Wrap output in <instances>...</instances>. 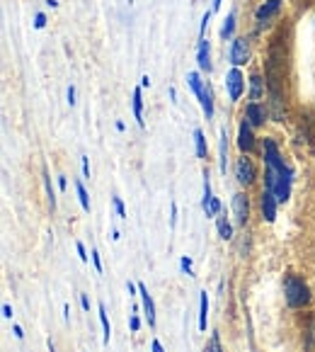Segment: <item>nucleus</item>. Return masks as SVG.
Listing matches in <instances>:
<instances>
[{"mask_svg":"<svg viewBox=\"0 0 315 352\" xmlns=\"http://www.w3.org/2000/svg\"><path fill=\"white\" fill-rule=\"evenodd\" d=\"M284 299L289 304V309L303 311L313 301V292H310L308 282L303 277L296 275V272H289V275H284Z\"/></svg>","mask_w":315,"mask_h":352,"instance_id":"1","label":"nucleus"},{"mask_svg":"<svg viewBox=\"0 0 315 352\" xmlns=\"http://www.w3.org/2000/svg\"><path fill=\"white\" fill-rule=\"evenodd\" d=\"M262 158H264V166L277 170L279 175H294V168L284 161V155H281L279 146L274 139H264L262 144Z\"/></svg>","mask_w":315,"mask_h":352,"instance_id":"2","label":"nucleus"},{"mask_svg":"<svg viewBox=\"0 0 315 352\" xmlns=\"http://www.w3.org/2000/svg\"><path fill=\"white\" fill-rule=\"evenodd\" d=\"M231 214L233 223L240 228H245L250 223V214H253V204H250L248 192H235L231 199Z\"/></svg>","mask_w":315,"mask_h":352,"instance_id":"3","label":"nucleus"},{"mask_svg":"<svg viewBox=\"0 0 315 352\" xmlns=\"http://www.w3.org/2000/svg\"><path fill=\"white\" fill-rule=\"evenodd\" d=\"M235 180H238V185L240 187H245V190H250V187L257 182V177H259V173H257V166H255V161L250 158V155H240L238 161H235Z\"/></svg>","mask_w":315,"mask_h":352,"instance_id":"4","label":"nucleus"},{"mask_svg":"<svg viewBox=\"0 0 315 352\" xmlns=\"http://www.w3.org/2000/svg\"><path fill=\"white\" fill-rule=\"evenodd\" d=\"M228 58L235 68H243L250 63L253 58V44H250L248 36H233L231 39V52H228Z\"/></svg>","mask_w":315,"mask_h":352,"instance_id":"5","label":"nucleus"},{"mask_svg":"<svg viewBox=\"0 0 315 352\" xmlns=\"http://www.w3.org/2000/svg\"><path fill=\"white\" fill-rule=\"evenodd\" d=\"M226 90H228V98H231V102H238L240 98H243L245 93V76L240 68L233 66L231 71L226 73Z\"/></svg>","mask_w":315,"mask_h":352,"instance_id":"6","label":"nucleus"},{"mask_svg":"<svg viewBox=\"0 0 315 352\" xmlns=\"http://www.w3.org/2000/svg\"><path fill=\"white\" fill-rule=\"evenodd\" d=\"M243 120L248 122V124L253 126V129H259V126H264V122L269 120L267 104H262V102H248V104H245Z\"/></svg>","mask_w":315,"mask_h":352,"instance_id":"7","label":"nucleus"},{"mask_svg":"<svg viewBox=\"0 0 315 352\" xmlns=\"http://www.w3.org/2000/svg\"><path fill=\"white\" fill-rule=\"evenodd\" d=\"M277 209H279V199L274 197V192L269 190L259 192V214H262V221L267 223L277 221Z\"/></svg>","mask_w":315,"mask_h":352,"instance_id":"8","label":"nucleus"},{"mask_svg":"<svg viewBox=\"0 0 315 352\" xmlns=\"http://www.w3.org/2000/svg\"><path fill=\"white\" fill-rule=\"evenodd\" d=\"M255 134H253V126L248 124V122H240V126H238V148H240V153H245V155H250L255 151Z\"/></svg>","mask_w":315,"mask_h":352,"instance_id":"9","label":"nucleus"},{"mask_svg":"<svg viewBox=\"0 0 315 352\" xmlns=\"http://www.w3.org/2000/svg\"><path fill=\"white\" fill-rule=\"evenodd\" d=\"M196 63H199V71L211 73V47H209V39L202 36L199 39V47H196Z\"/></svg>","mask_w":315,"mask_h":352,"instance_id":"10","label":"nucleus"},{"mask_svg":"<svg viewBox=\"0 0 315 352\" xmlns=\"http://www.w3.org/2000/svg\"><path fill=\"white\" fill-rule=\"evenodd\" d=\"M250 83V102H262L264 95H267V80H264L259 73H253V76L248 78Z\"/></svg>","mask_w":315,"mask_h":352,"instance_id":"11","label":"nucleus"},{"mask_svg":"<svg viewBox=\"0 0 315 352\" xmlns=\"http://www.w3.org/2000/svg\"><path fill=\"white\" fill-rule=\"evenodd\" d=\"M279 8H281V0H267V3H262V6L257 8V27L262 30L264 25H267L269 20H272L277 12H279Z\"/></svg>","mask_w":315,"mask_h":352,"instance_id":"12","label":"nucleus"},{"mask_svg":"<svg viewBox=\"0 0 315 352\" xmlns=\"http://www.w3.org/2000/svg\"><path fill=\"white\" fill-rule=\"evenodd\" d=\"M139 294H141V306H143V311H145V318H148V326L153 328L155 326V301H153V296L148 294L145 285H141V282H139Z\"/></svg>","mask_w":315,"mask_h":352,"instance_id":"13","label":"nucleus"},{"mask_svg":"<svg viewBox=\"0 0 315 352\" xmlns=\"http://www.w3.org/2000/svg\"><path fill=\"white\" fill-rule=\"evenodd\" d=\"M218 168H221V173L226 175V170H228V134H226V129L218 131Z\"/></svg>","mask_w":315,"mask_h":352,"instance_id":"14","label":"nucleus"},{"mask_svg":"<svg viewBox=\"0 0 315 352\" xmlns=\"http://www.w3.org/2000/svg\"><path fill=\"white\" fill-rule=\"evenodd\" d=\"M207 323H209V294L207 289L199 292V331L207 333Z\"/></svg>","mask_w":315,"mask_h":352,"instance_id":"15","label":"nucleus"},{"mask_svg":"<svg viewBox=\"0 0 315 352\" xmlns=\"http://www.w3.org/2000/svg\"><path fill=\"white\" fill-rule=\"evenodd\" d=\"M216 228H218V236H221L223 241H231L233 239V221L226 217V212H221L216 217Z\"/></svg>","mask_w":315,"mask_h":352,"instance_id":"16","label":"nucleus"},{"mask_svg":"<svg viewBox=\"0 0 315 352\" xmlns=\"http://www.w3.org/2000/svg\"><path fill=\"white\" fill-rule=\"evenodd\" d=\"M97 316H100V326H102V342H104V345H109V338H112V326H109L107 309H104V304L97 306Z\"/></svg>","mask_w":315,"mask_h":352,"instance_id":"17","label":"nucleus"},{"mask_svg":"<svg viewBox=\"0 0 315 352\" xmlns=\"http://www.w3.org/2000/svg\"><path fill=\"white\" fill-rule=\"evenodd\" d=\"M187 83H189L191 93H194L196 98H202L204 88H207V80H202V76H199V73H196V71L187 73Z\"/></svg>","mask_w":315,"mask_h":352,"instance_id":"18","label":"nucleus"},{"mask_svg":"<svg viewBox=\"0 0 315 352\" xmlns=\"http://www.w3.org/2000/svg\"><path fill=\"white\" fill-rule=\"evenodd\" d=\"M199 104H202L204 114H207V120H211L213 117V93H211V85L207 83V88H204L202 98H199Z\"/></svg>","mask_w":315,"mask_h":352,"instance_id":"19","label":"nucleus"},{"mask_svg":"<svg viewBox=\"0 0 315 352\" xmlns=\"http://www.w3.org/2000/svg\"><path fill=\"white\" fill-rule=\"evenodd\" d=\"M134 120L139 122V126H145V122H143V93H141V88H134Z\"/></svg>","mask_w":315,"mask_h":352,"instance_id":"20","label":"nucleus"},{"mask_svg":"<svg viewBox=\"0 0 315 352\" xmlns=\"http://www.w3.org/2000/svg\"><path fill=\"white\" fill-rule=\"evenodd\" d=\"M194 146H196V158H207L209 144H207V136H204L202 129H194Z\"/></svg>","mask_w":315,"mask_h":352,"instance_id":"21","label":"nucleus"},{"mask_svg":"<svg viewBox=\"0 0 315 352\" xmlns=\"http://www.w3.org/2000/svg\"><path fill=\"white\" fill-rule=\"evenodd\" d=\"M211 199H213V192H211V175H209V170L204 173V197H202V209L207 212L209 207H211Z\"/></svg>","mask_w":315,"mask_h":352,"instance_id":"22","label":"nucleus"},{"mask_svg":"<svg viewBox=\"0 0 315 352\" xmlns=\"http://www.w3.org/2000/svg\"><path fill=\"white\" fill-rule=\"evenodd\" d=\"M233 32H235V12H228L226 22H223V27H221L223 42H226V39H233Z\"/></svg>","mask_w":315,"mask_h":352,"instance_id":"23","label":"nucleus"},{"mask_svg":"<svg viewBox=\"0 0 315 352\" xmlns=\"http://www.w3.org/2000/svg\"><path fill=\"white\" fill-rule=\"evenodd\" d=\"M75 192H78V199H80V207H83L85 212H90V195H88V190H85L83 180H75Z\"/></svg>","mask_w":315,"mask_h":352,"instance_id":"24","label":"nucleus"},{"mask_svg":"<svg viewBox=\"0 0 315 352\" xmlns=\"http://www.w3.org/2000/svg\"><path fill=\"white\" fill-rule=\"evenodd\" d=\"M44 187H47V197H49V209L51 212H56V190H54V185H51V177L44 173Z\"/></svg>","mask_w":315,"mask_h":352,"instance_id":"25","label":"nucleus"},{"mask_svg":"<svg viewBox=\"0 0 315 352\" xmlns=\"http://www.w3.org/2000/svg\"><path fill=\"white\" fill-rule=\"evenodd\" d=\"M204 352H226V350H223V345H221V336H218V333H213V336L209 338Z\"/></svg>","mask_w":315,"mask_h":352,"instance_id":"26","label":"nucleus"},{"mask_svg":"<svg viewBox=\"0 0 315 352\" xmlns=\"http://www.w3.org/2000/svg\"><path fill=\"white\" fill-rule=\"evenodd\" d=\"M221 212H223V204H221V199H218V197H213V199H211V207H209L204 214H207V219H216Z\"/></svg>","mask_w":315,"mask_h":352,"instance_id":"27","label":"nucleus"},{"mask_svg":"<svg viewBox=\"0 0 315 352\" xmlns=\"http://www.w3.org/2000/svg\"><path fill=\"white\" fill-rule=\"evenodd\" d=\"M180 270H182V272H185V275H194V270H191V258H189V255H182V258H180Z\"/></svg>","mask_w":315,"mask_h":352,"instance_id":"28","label":"nucleus"},{"mask_svg":"<svg viewBox=\"0 0 315 352\" xmlns=\"http://www.w3.org/2000/svg\"><path fill=\"white\" fill-rule=\"evenodd\" d=\"M112 204H114V209H117V217H119V219H126V207H124V202H121V197H117V195H114V197H112Z\"/></svg>","mask_w":315,"mask_h":352,"instance_id":"29","label":"nucleus"},{"mask_svg":"<svg viewBox=\"0 0 315 352\" xmlns=\"http://www.w3.org/2000/svg\"><path fill=\"white\" fill-rule=\"evenodd\" d=\"M90 258H93V265H95V270H97V272H102V260H100V253H97V248H93V250H90Z\"/></svg>","mask_w":315,"mask_h":352,"instance_id":"30","label":"nucleus"},{"mask_svg":"<svg viewBox=\"0 0 315 352\" xmlns=\"http://www.w3.org/2000/svg\"><path fill=\"white\" fill-rule=\"evenodd\" d=\"M34 27H36V30H44V27H47V15H44V12H36Z\"/></svg>","mask_w":315,"mask_h":352,"instance_id":"31","label":"nucleus"},{"mask_svg":"<svg viewBox=\"0 0 315 352\" xmlns=\"http://www.w3.org/2000/svg\"><path fill=\"white\" fill-rule=\"evenodd\" d=\"M129 326H131V333H139V331H141V318L136 316V314H131V318H129Z\"/></svg>","mask_w":315,"mask_h":352,"instance_id":"32","label":"nucleus"},{"mask_svg":"<svg viewBox=\"0 0 315 352\" xmlns=\"http://www.w3.org/2000/svg\"><path fill=\"white\" fill-rule=\"evenodd\" d=\"M75 250H78V258L83 260V263H88V250H85V245L80 243V241L75 243Z\"/></svg>","mask_w":315,"mask_h":352,"instance_id":"33","label":"nucleus"},{"mask_svg":"<svg viewBox=\"0 0 315 352\" xmlns=\"http://www.w3.org/2000/svg\"><path fill=\"white\" fill-rule=\"evenodd\" d=\"M80 166H83V177H90V161H88V155H80Z\"/></svg>","mask_w":315,"mask_h":352,"instance_id":"34","label":"nucleus"},{"mask_svg":"<svg viewBox=\"0 0 315 352\" xmlns=\"http://www.w3.org/2000/svg\"><path fill=\"white\" fill-rule=\"evenodd\" d=\"M209 22H211V10H209V12H204V17H202V36L207 34V30H209Z\"/></svg>","mask_w":315,"mask_h":352,"instance_id":"35","label":"nucleus"},{"mask_svg":"<svg viewBox=\"0 0 315 352\" xmlns=\"http://www.w3.org/2000/svg\"><path fill=\"white\" fill-rule=\"evenodd\" d=\"M170 226H172V228L177 226V204H175V202L170 204Z\"/></svg>","mask_w":315,"mask_h":352,"instance_id":"36","label":"nucleus"},{"mask_svg":"<svg viewBox=\"0 0 315 352\" xmlns=\"http://www.w3.org/2000/svg\"><path fill=\"white\" fill-rule=\"evenodd\" d=\"M66 98H68V104H75V88H73V85H68V90H66Z\"/></svg>","mask_w":315,"mask_h":352,"instance_id":"37","label":"nucleus"},{"mask_svg":"<svg viewBox=\"0 0 315 352\" xmlns=\"http://www.w3.org/2000/svg\"><path fill=\"white\" fill-rule=\"evenodd\" d=\"M126 292H129V296H136V292H139V285H136V282H126Z\"/></svg>","mask_w":315,"mask_h":352,"instance_id":"38","label":"nucleus"},{"mask_svg":"<svg viewBox=\"0 0 315 352\" xmlns=\"http://www.w3.org/2000/svg\"><path fill=\"white\" fill-rule=\"evenodd\" d=\"M150 352H165V347L161 345V340H153L150 342Z\"/></svg>","mask_w":315,"mask_h":352,"instance_id":"39","label":"nucleus"},{"mask_svg":"<svg viewBox=\"0 0 315 352\" xmlns=\"http://www.w3.org/2000/svg\"><path fill=\"white\" fill-rule=\"evenodd\" d=\"M80 306H83V311H90V299H88V294H80Z\"/></svg>","mask_w":315,"mask_h":352,"instance_id":"40","label":"nucleus"},{"mask_svg":"<svg viewBox=\"0 0 315 352\" xmlns=\"http://www.w3.org/2000/svg\"><path fill=\"white\" fill-rule=\"evenodd\" d=\"M3 316H5V318H12V306H10V304H3Z\"/></svg>","mask_w":315,"mask_h":352,"instance_id":"41","label":"nucleus"},{"mask_svg":"<svg viewBox=\"0 0 315 352\" xmlns=\"http://www.w3.org/2000/svg\"><path fill=\"white\" fill-rule=\"evenodd\" d=\"M66 187H68V180H66V175H58V190H66Z\"/></svg>","mask_w":315,"mask_h":352,"instance_id":"42","label":"nucleus"},{"mask_svg":"<svg viewBox=\"0 0 315 352\" xmlns=\"http://www.w3.org/2000/svg\"><path fill=\"white\" fill-rule=\"evenodd\" d=\"M12 333H15V338H17V340H22V338H25V333H22V328L17 326V323H15V326H12Z\"/></svg>","mask_w":315,"mask_h":352,"instance_id":"43","label":"nucleus"},{"mask_svg":"<svg viewBox=\"0 0 315 352\" xmlns=\"http://www.w3.org/2000/svg\"><path fill=\"white\" fill-rule=\"evenodd\" d=\"M221 3H223V0H213V3H211V12H218V10H221Z\"/></svg>","mask_w":315,"mask_h":352,"instance_id":"44","label":"nucleus"},{"mask_svg":"<svg viewBox=\"0 0 315 352\" xmlns=\"http://www.w3.org/2000/svg\"><path fill=\"white\" fill-rule=\"evenodd\" d=\"M68 318H71V306H63V321H68Z\"/></svg>","mask_w":315,"mask_h":352,"instance_id":"45","label":"nucleus"},{"mask_svg":"<svg viewBox=\"0 0 315 352\" xmlns=\"http://www.w3.org/2000/svg\"><path fill=\"white\" fill-rule=\"evenodd\" d=\"M148 85H150V78L143 76V78H141V88H148Z\"/></svg>","mask_w":315,"mask_h":352,"instance_id":"46","label":"nucleus"},{"mask_svg":"<svg viewBox=\"0 0 315 352\" xmlns=\"http://www.w3.org/2000/svg\"><path fill=\"white\" fill-rule=\"evenodd\" d=\"M112 239H114V241H119V239H121V233L117 231V228H112Z\"/></svg>","mask_w":315,"mask_h":352,"instance_id":"47","label":"nucleus"},{"mask_svg":"<svg viewBox=\"0 0 315 352\" xmlns=\"http://www.w3.org/2000/svg\"><path fill=\"white\" fill-rule=\"evenodd\" d=\"M47 6L49 8H58V0H47Z\"/></svg>","mask_w":315,"mask_h":352,"instance_id":"48","label":"nucleus"},{"mask_svg":"<svg viewBox=\"0 0 315 352\" xmlns=\"http://www.w3.org/2000/svg\"><path fill=\"white\" fill-rule=\"evenodd\" d=\"M47 345H49V352H56V345H54V340H49Z\"/></svg>","mask_w":315,"mask_h":352,"instance_id":"49","label":"nucleus"}]
</instances>
